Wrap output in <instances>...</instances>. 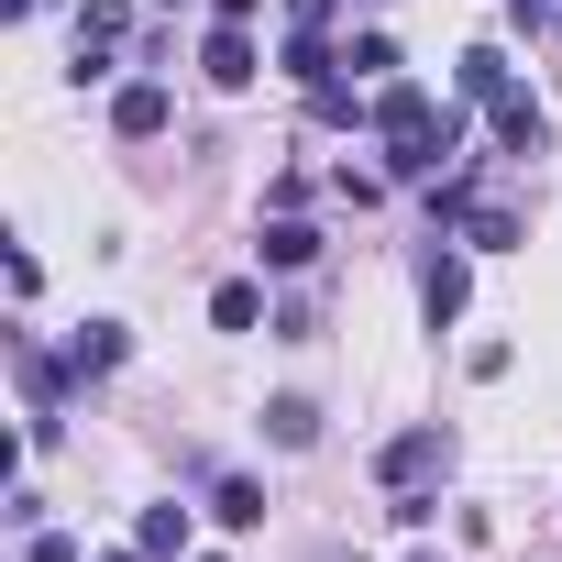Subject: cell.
<instances>
[{
	"label": "cell",
	"mask_w": 562,
	"mask_h": 562,
	"mask_svg": "<svg viewBox=\"0 0 562 562\" xmlns=\"http://www.w3.org/2000/svg\"><path fill=\"white\" fill-rule=\"evenodd\" d=\"M133 34V0H78V45H122Z\"/></svg>",
	"instance_id": "5bb4252c"
},
{
	"label": "cell",
	"mask_w": 562,
	"mask_h": 562,
	"mask_svg": "<svg viewBox=\"0 0 562 562\" xmlns=\"http://www.w3.org/2000/svg\"><path fill=\"white\" fill-rule=\"evenodd\" d=\"M507 12H518V23H551V0H507Z\"/></svg>",
	"instance_id": "ac0fdd59"
},
{
	"label": "cell",
	"mask_w": 562,
	"mask_h": 562,
	"mask_svg": "<svg viewBox=\"0 0 562 562\" xmlns=\"http://www.w3.org/2000/svg\"><path fill=\"white\" fill-rule=\"evenodd\" d=\"M463 299H474L463 254H430V276H419V310H430V331H441V321H463Z\"/></svg>",
	"instance_id": "5b68a950"
},
{
	"label": "cell",
	"mask_w": 562,
	"mask_h": 562,
	"mask_svg": "<svg viewBox=\"0 0 562 562\" xmlns=\"http://www.w3.org/2000/svg\"><path fill=\"white\" fill-rule=\"evenodd\" d=\"M122 353H133V331H122V321H89V331L67 342V364H78V375H111Z\"/></svg>",
	"instance_id": "ba28073f"
},
{
	"label": "cell",
	"mask_w": 562,
	"mask_h": 562,
	"mask_svg": "<svg viewBox=\"0 0 562 562\" xmlns=\"http://www.w3.org/2000/svg\"><path fill=\"white\" fill-rule=\"evenodd\" d=\"M265 321V288L254 276H232V288H210V331H254Z\"/></svg>",
	"instance_id": "9c48e42d"
},
{
	"label": "cell",
	"mask_w": 562,
	"mask_h": 562,
	"mask_svg": "<svg viewBox=\"0 0 562 562\" xmlns=\"http://www.w3.org/2000/svg\"><path fill=\"white\" fill-rule=\"evenodd\" d=\"M342 78H353V89H386V78H397V45H386V34H353V45H342Z\"/></svg>",
	"instance_id": "30bf717a"
},
{
	"label": "cell",
	"mask_w": 562,
	"mask_h": 562,
	"mask_svg": "<svg viewBox=\"0 0 562 562\" xmlns=\"http://www.w3.org/2000/svg\"><path fill=\"white\" fill-rule=\"evenodd\" d=\"M100 562H155V551H144V540H133V551H100Z\"/></svg>",
	"instance_id": "d6986e66"
},
{
	"label": "cell",
	"mask_w": 562,
	"mask_h": 562,
	"mask_svg": "<svg viewBox=\"0 0 562 562\" xmlns=\"http://www.w3.org/2000/svg\"><path fill=\"white\" fill-rule=\"evenodd\" d=\"M419 562H441V551H419Z\"/></svg>",
	"instance_id": "603a6c76"
},
{
	"label": "cell",
	"mask_w": 562,
	"mask_h": 562,
	"mask_svg": "<svg viewBox=\"0 0 562 562\" xmlns=\"http://www.w3.org/2000/svg\"><path fill=\"white\" fill-rule=\"evenodd\" d=\"M265 441H276V452H310V441H321V408H310V397H265Z\"/></svg>",
	"instance_id": "52a82bcc"
},
{
	"label": "cell",
	"mask_w": 562,
	"mask_h": 562,
	"mask_svg": "<svg viewBox=\"0 0 562 562\" xmlns=\"http://www.w3.org/2000/svg\"><path fill=\"white\" fill-rule=\"evenodd\" d=\"M496 144H507V155H518V166H529V155H551V111H540V100H518V89H507V100H496Z\"/></svg>",
	"instance_id": "277c9868"
},
{
	"label": "cell",
	"mask_w": 562,
	"mask_h": 562,
	"mask_svg": "<svg viewBox=\"0 0 562 562\" xmlns=\"http://www.w3.org/2000/svg\"><path fill=\"white\" fill-rule=\"evenodd\" d=\"M254 254H265V276H299V265H321V232H310V221H299V210H276V221H265V243H254Z\"/></svg>",
	"instance_id": "3957f363"
},
{
	"label": "cell",
	"mask_w": 562,
	"mask_h": 562,
	"mask_svg": "<svg viewBox=\"0 0 562 562\" xmlns=\"http://www.w3.org/2000/svg\"><path fill=\"white\" fill-rule=\"evenodd\" d=\"M188 562H221V551H188Z\"/></svg>",
	"instance_id": "44dd1931"
},
{
	"label": "cell",
	"mask_w": 562,
	"mask_h": 562,
	"mask_svg": "<svg viewBox=\"0 0 562 562\" xmlns=\"http://www.w3.org/2000/svg\"><path fill=\"white\" fill-rule=\"evenodd\" d=\"M441 463H452V430H441V419H419V430H397V441L375 452V485H386V496H419Z\"/></svg>",
	"instance_id": "6da1fadb"
},
{
	"label": "cell",
	"mask_w": 562,
	"mask_h": 562,
	"mask_svg": "<svg viewBox=\"0 0 562 562\" xmlns=\"http://www.w3.org/2000/svg\"><path fill=\"white\" fill-rule=\"evenodd\" d=\"M507 89H518V78H507V56H496V45H474V56H463V100H485V111H496Z\"/></svg>",
	"instance_id": "4fadbf2b"
},
{
	"label": "cell",
	"mask_w": 562,
	"mask_h": 562,
	"mask_svg": "<svg viewBox=\"0 0 562 562\" xmlns=\"http://www.w3.org/2000/svg\"><path fill=\"white\" fill-rule=\"evenodd\" d=\"M0 12H12V23H23V12H45V0H0Z\"/></svg>",
	"instance_id": "ffe728a7"
},
{
	"label": "cell",
	"mask_w": 562,
	"mask_h": 562,
	"mask_svg": "<svg viewBox=\"0 0 562 562\" xmlns=\"http://www.w3.org/2000/svg\"><path fill=\"white\" fill-rule=\"evenodd\" d=\"M199 67H210V89H254V34H243V23H221V34L199 45Z\"/></svg>",
	"instance_id": "8992f818"
},
{
	"label": "cell",
	"mask_w": 562,
	"mask_h": 562,
	"mask_svg": "<svg viewBox=\"0 0 562 562\" xmlns=\"http://www.w3.org/2000/svg\"><path fill=\"white\" fill-rule=\"evenodd\" d=\"M133 540H144L155 562H188V507H144V518H133Z\"/></svg>",
	"instance_id": "7c38bea8"
},
{
	"label": "cell",
	"mask_w": 562,
	"mask_h": 562,
	"mask_svg": "<svg viewBox=\"0 0 562 562\" xmlns=\"http://www.w3.org/2000/svg\"><path fill=\"white\" fill-rule=\"evenodd\" d=\"M155 12H177V0H155Z\"/></svg>",
	"instance_id": "7402d4cb"
},
{
	"label": "cell",
	"mask_w": 562,
	"mask_h": 562,
	"mask_svg": "<svg viewBox=\"0 0 562 562\" xmlns=\"http://www.w3.org/2000/svg\"><path fill=\"white\" fill-rule=\"evenodd\" d=\"M210 12H221V23H254V12H265V0H210Z\"/></svg>",
	"instance_id": "e0dca14e"
},
{
	"label": "cell",
	"mask_w": 562,
	"mask_h": 562,
	"mask_svg": "<svg viewBox=\"0 0 562 562\" xmlns=\"http://www.w3.org/2000/svg\"><path fill=\"white\" fill-rule=\"evenodd\" d=\"M210 518H221V529H254V518H265V485H254V474H221V485H210Z\"/></svg>",
	"instance_id": "8fae6325"
},
{
	"label": "cell",
	"mask_w": 562,
	"mask_h": 562,
	"mask_svg": "<svg viewBox=\"0 0 562 562\" xmlns=\"http://www.w3.org/2000/svg\"><path fill=\"white\" fill-rule=\"evenodd\" d=\"M23 562H78V540H67V529H34V540H23Z\"/></svg>",
	"instance_id": "2e32d148"
},
{
	"label": "cell",
	"mask_w": 562,
	"mask_h": 562,
	"mask_svg": "<svg viewBox=\"0 0 562 562\" xmlns=\"http://www.w3.org/2000/svg\"><path fill=\"white\" fill-rule=\"evenodd\" d=\"M166 122H177V100H166V78H133V89L111 100V133H122V144H155Z\"/></svg>",
	"instance_id": "7a4b0ae2"
},
{
	"label": "cell",
	"mask_w": 562,
	"mask_h": 562,
	"mask_svg": "<svg viewBox=\"0 0 562 562\" xmlns=\"http://www.w3.org/2000/svg\"><path fill=\"white\" fill-rule=\"evenodd\" d=\"M331 12L342 0H288V34H331Z\"/></svg>",
	"instance_id": "9a60e30c"
}]
</instances>
